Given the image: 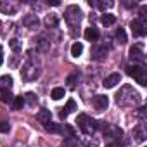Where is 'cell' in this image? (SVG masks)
I'll list each match as a JSON object with an SVG mask.
<instances>
[{
  "label": "cell",
  "instance_id": "obj_25",
  "mask_svg": "<svg viewBox=\"0 0 147 147\" xmlns=\"http://www.w3.org/2000/svg\"><path fill=\"white\" fill-rule=\"evenodd\" d=\"M45 26L47 28H57V24H59V19H57V16L55 14H49L47 18H45Z\"/></svg>",
  "mask_w": 147,
  "mask_h": 147
},
{
  "label": "cell",
  "instance_id": "obj_17",
  "mask_svg": "<svg viewBox=\"0 0 147 147\" xmlns=\"http://www.w3.org/2000/svg\"><path fill=\"white\" fill-rule=\"evenodd\" d=\"M133 138L137 142H144L145 140V131H144V125H137L133 128Z\"/></svg>",
  "mask_w": 147,
  "mask_h": 147
},
{
  "label": "cell",
  "instance_id": "obj_27",
  "mask_svg": "<svg viewBox=\"0 0 147 147\" xmlns=\"http://www.w3.org/2000/svg\"><path fill=\"white\" fill-rule=\"evenodd\" d=\"M64 95H66V90H64L62 87H55V88L52 90V94H50V97H52L54 100H61Z\"/></svg>",
  "mask_w": 147,
  "mask_h": 147
},
{
  "label": "cell",
  "instance_id": "obj_6",
  "mask_svg": "<svg viewBox=\"0 0 147 147\" xmlns=\"http://www.w3.org/2000/svg\"><path fill=\"white\" fill-rule=\"evenodd\" d=\"M130 59L133 61V64H145V54H144V45L142 43H135L130 49Z\"/></svg>",
  "mask_w": 147,
  "mask_h": 147
},
{
  "label": "cell",
  "instance_id": "obj_1",
  "mask_svg": "<svg viewBox=\"0 0 147 147\" xmlns=\"http://www.w3.org/2000/svg\"><path fill=\"white\" fill-rule=\"evenodd\" d=\"M116 102L121 107H131V106H138L140 104V95L138 92H135L131 87L125 85L121 87V90L116 94Z\"/></svg>",
  "mask_w": 147,
  "mask_h": 147
},
{
  "label": "cell",
  "instance_id": "obj_38",
  "mask_svg": "<svg viewBox=\"0 0 147 147\" xmlns=\"http://www.w3.org/2000/svg\"><path fill=\"white\" fill-rule=\"evenodd\" d=\"M2 61H4V49L0 47V66H2Z\"/></svg>",
  "mask_w": 147,
  "mask_h": 147
},
{
  "label": "cell",
  "instance_id": "obj_22",
  "mask_svg": "<svg viewBox=\"0 0 147 147\" xmlns=\"http://www.w3.org/2000/svg\"><path fill=\"white\" fill-rule=\"evenodd\" d=\"M78 80H80V73H78V71H75V73H71V75L67 76L66 83H67V87H69V88H75V87H76V83H78Z\"/></svg>",
  "mask_w": 147,
  "mask_h": 147
},
{
  "label": "cell",
  "instance_id": "obj_2",
  "mask_svg": "<svg viewBox=\"0 0 147 147\" xmlns=\"http://www.w3.org/2000/svg\"><path fill=\"white\" fill-rule=\"evenodd\" d=\"M76 125H78V128H80L85 135H94V133L97 131V128H99V123H97L92 116H88V114H78Z\"/></svg>",
  "mask_w": 147,
  "mask_h": 147
},
{
  "label": "cell",
  "instance_id": "obj_11",
  "mask_svg": "<svg viewBox=\"0 0 147 147\" xmlns=\"http://www.w3.org/2000/svg\"><path fill=\"white\" fill-rule=\"evenodd\" d=\"M94 106H95L99 111H106L107 106H109L107 95H95V97H94Z\"/></svg>",
  "mask_w": 147,
  "mask_h": 147
},
{
  "label": "cell",
  "instance_id": "obj_37",
  "mask_svg": "<svg viewBox=\"0 0 147 147\" xmlns=\"http://www.w3.org/2000/svg\"><path fill=\"white\" fill-rule=\"evenodd\" d=\"M106 147H119V142L116 140V142H111V144H107Z\"/></svg>",
  "mask_w": 147,
  "mask_h": 147
},
{
  "label": "cell",
  "instance_id": "obj_24",
  "mask_svg": "<svg viewBox=\"0 0 147 147\" xmlns=\"http://www.w3.org/2000/svg\"><path fill=\"white\" fill-rule=\"evenodd\" d=\"M50 111L49 109H42V111H38V114H36V118H38V121L42 123V125H45V123H49L50 121Z\"/></svg>",
  "mask_w": 147,
  "mask_h": 147
},
{
  "label": "cell",
  "instance_id": "obj_26",
  "mask_svg": "<svg viewBox=\"0 0 147 147\" xmlns=\"http://www.w3.org/2000/svg\"><path fill=\"white\" fill-rule=\"evenodd\" d=\"M114 36H116V42H118L119 45H125V43H126V33H125L123 28H118L116 33H114Z\"/></svg>",
  "mask_w": 147,
  "mask_h": 147
},
{
  "label": "cell",
  "instance_id": "obj_19",
  "mask_svg": "<svg viewBox=\"0 0 147 147\" xmlns=\"http://www.w3.org/2000/svg\"><path fill=\"white\" fill-rule=\"evenodd\" d=\"M43 126H45V130H47L49 133H62V125H59V123L49 121V123H45Z\"/></svg>",
  "mask_w": 147,
  "mask_h": 147
},
{
  "label": "cell",
  "instance_id": "obj_5",
  "mask_svg": "<svg viewBox=\"0 0 147 147\" xmlns=\"http://www.w3.org/2000/svg\"><path fill=\"white\" fill-rule=\"evenodd\" d=\"M38 76H40V67H38L35 62L28 61V62L23 66V69H21V78L26 80V82H33V80H36Z\"/></svg>",
  "mask_w": 147,
  "mask_h": 147
},
{
  "label": "cell",
  "instance_id": "obj_36",
  "mask_svg": "<svg viewBox=\"0 0 147 147\" xmlns=\"http://www.w3.org/2000/svg\"><path fill=\"white\" fill-rule=\"evenodd\" d=\"M49 5H54V7H59V5H61V2H59V0H49Z\"/></svg>",
  "mask_w": 147,
  "mask_h": 147
},
{
  "label": "cell",
  "instance_id": "obj_20",
  "mask_svg": "<svg viewBox=\"0 0 147 147\" xmlns=\"http://www.w3.org/2000/svg\"><path fill=\"white\" fill-rule=\"evenodd\" d=\"M12 76L11 75H4V76H0V90L2 88H7V90H11V87H12Z\"/></svg>",
  "mask_w": 147,
  "mask_h": 147
},
{
  "label": "cell",
  "instance_id": "obj_14",
  "mask_svg": "<svg viewBox=\"0 0 147 147\" xmlns=\"http://www.w3.org/2000/svg\"><path fill=\"white\" fill-rule=\"evenodd\" d=\"M35 42H36V50L38 52H47L50 49V40H47L45 36H38Z\"/></svg>",
  "mask_w": 147,
  "mask_h": 147
},
{
  "label": "cell",
  "instance_id": "obj_16",
  "mask_svg": "<svg viewBox=\"0 0 147 147\" xmlns=\"http://www.w3.org/2000/svg\"><path fill=\"white\" fill-rule=\"evenodd\" d=\"M107 52H109V49H107L106 45H100L99 49L94 50V59H95V61H102L104 57H107Z\"/></svg>",
  "mask_w": 147,
  "mask_h": 147
},
{
  "label": "cell",
  "instance_id": "obj_29",
  "mask_svg": "<svg viewBox=\"0 0 147 147\" xmlns=\"http://www.w3.org/2000/svg\"><path fill=\"white\" fill-rule=\"evenodd\" d=\"M23 106H24V97H23V95L14 97V100H12V107H14L16 111H19V109H23Z\"/></svg>",
  "mask_w": 147,
  "mask_h": 147
},
{
  "label": "cell",
  "instance_id": "obj_4",
  "mask_svg": "<svg viewBox=\"0 0 147 147\" xmlns=\"http://www.w3.org/2000/svg\"><path fill=\"white\" fill-rule=\"evenodd\" d=\"M82 18H83V12H82V9L78 5H69L66 9V12H64V19H66V23L71 28H75L76 24H80Z\"/></svg>",
  "mask_w": 147,
  "mask_h": 147
},
{
  "label": "cell",
  "instance_id": "obj_32",
  "mask_svg": "<svg viewBox=\"0 0 147 147\" xmlns=\"http://www.w3.org/2000/svg\"><path fill=\"white\" fill-rule=\"evenodd\" d=\"M30 104V106H35L36 104V95L33 94V92H28V94H24V104Z\"/></svg>",
  "mask_w": 147,
  "mask_h": 147
},
{
  "label": "cell",
  "instance_id": "obj_10",
  "mask_svg": "<svg viewBox=\"0 0 147 147\" xmlns=\"http://www.w3.org/2000/svg\"><path fill=\"white\" fill-rule=\"evenodd\" d=\"M118 83H121V75H119V73H113V75H109L107 78H104L102 87H104V88H113V87H116Z\"/></svg>",
  "mask_w": 147,
  "mask_h": 147
},
{
  "label": "cell",
  "instance_id": "obj_7",
  "mask_svg": "<svg viewBox=\"0 0 147 147\" xmlns=\"http://www.w3.org/2000/svg\"><path fill=\"white\" fill-rule=\"evenodd\" d=\"M130 28H131L133 36H145V35H147V24H145V21L133 19V21L130 23Z\"/></svg>",
  "mask_w": 147,
  "mask_h": 147
},
{
  "label": "cell",
  "instance_id": "obj_35",
  "mask_svg": "<svg viewBox=\"0 0 147 147\" xmlns=\"http://www.w3.org/2000/svg\"><path fill=\"white\" fill-rule=\"evenodd\" d=\"M137 114H138V118H140V119H145V107H140Z\"/></svg>",
  "mask_w": 147,
  "mask_h": 147
},
{
  "label": "cell",
  "instance_id": "obj_34",
  "mask_svg": "<svg viewBox=\"0 0 147 147\" xmlns=\"http://www.w3.org/2000/svg\"><path fill=\"white\" fill-rule=\"evenodd\" d=\"M11 130V125L7 121H0V133H7Z\"/></svg>",
  "mask_w": 147,
  "mask_h": 147
},
{
  "label": "cell",
  "instance_id": "obj_8",
  "mask_svg": "<svg viewBox=\"0 0 147 147\" xmlns=\"http://www.w3.org/2000/svg\"><path fill=\"white\" fill-rule=\"evenodd\" d=\"M104 135L109 137V138H121V137H123V130L118 128V126H114V125L106 123V125H104Z\"/></svg>",
  "mask_w": 147,
  "mask_h": 147
},
{
  "label": "cell",
  "instance_id": "obj_23",
  "mask_svg": "<svg viewBox=\"0 0 147 147\" xmlns=\"http://www.w3.org/2000/svg\"><path fill=\"white\" fill-rule=\"evenodd\" d=\"M83 54V43L82 42H75L71 45V55L73 57H80Z\"/></svg>",
  "mask_w": 147,
  "mask_h": 147
},
{
  "label": "cell",
  "instance_id": "obj_18",
  "mask_svg": "<svg viewBox=\"0 0 147 147\" xmlns=\"http://www.w3.org/2000/svg\"><path fill=\"white\" fill-rule=\"evenodd\" d=\"M0 100H2L4 104H12V100H14V95L11 94V90H7V88H2V90H0Z\"/></svg>",
  "mask_w": 147,
  "mask_h": 147
},
{
  "label": "cell",
  "instance_id": "obj_15",
  "mask_svg": "<svg viewBox=\"0 0 147 147\" xmlns=\"http://www.w3.org/2000/svg\"><path fill=\"white\" fill-rule=\"evenodd\" d=\"M99 36H100V33H99V30L95 26H90V28L85 30V38L88 42H95V40H99Z\"/></svg>",
  "mask_w": 147,
  "mask_h": 147
},
{
  "label": "cell",
  "instance_id": "obj_12",
  "mask_svg": "<svg viewBox=\"0 0 147 147\" xmlns=\"http://www.w3.org/2000/svg\"><path fill=\"white\" fill-rule=\"evenodd\" d=\"M73 111H76V102L73 100V99H69V100H67V104H66V107H62V109H61L59 118H61V119H66V118H67V114H69V113H73Z\"/></svg>",
  "mask_w": 147,
  "mask_h": 147
},
{
  "label": "cell",
  "instance_id": "obj_13",
  "mask_svg": "<svg viewBox=\"0 0 147 147\" xmlns=\"http://www.w3.org/2000/svg\"><path fill=\"white\" fill-rule=\"evenodd\" d=\"M0 11H2L4 14H16L18 5L12 4V2H7V0H4V2H0Z\"/></svg>",
  "mask_w": 147,
  "mask_h": 147
},
{
  "label": "cell",
  "instance_id": "obj_28",
  "mask_svg": "<svg viewBox=\"0 0 147 147\" xmlns=\"http://www.w3.org/2000/svg\"><path fill=\"white\" fill-rule=\"evenodd\" d=\"M62 133H66V135H67V137H64V138L76 137V131H75V128H73L71 125H62Z\"/></svg>",
  "mask_w": 147,
  "mask_h": 147
},
{
  "label": "cell",
  "instance_id": "obj_21",
  "mask_svg": "<svg viewBox=\"0 0 147 147\" xmlns=\"http://www.w3.org/2000/svg\"><path fill=\"white\" fill-rule=\"evenodd\" d=\"M100 23H102L106 28H107V26H113V24L116 23V16H114V14H107V12H106V14H102V16H100Z\"/></svg>",
  "mask_w": 147,
  "mask_h": 147
},
{
  "label": "cell",
  "instance_id": "obj_33",
  "mask_svg": "<svg viewBox=\"0 0 147 147\" xmlns=\"http://www.w3.org/2000/svg\"><path fill=\"white\" fill-rule=\"evenodd\" d=\"M9 45H11V49H12L14 52H21V43H19V40H18V38L9 40Z\"/></svg>",
  "mask_w": 147,
  "mask_h": 147
},
{
  "label": "cell",
  "instance_id": "obj_30",
  "mask_svg": "<svg viewBox=\"0 0 147 147\" xmlns=\"http://www.w3.org/2000/svg\"><path fill=\"white\" fill-rule=\"evenodd\" d=\"M90 5H95L97 9H100V11H106V9H109V7H113V2H102V0H100V2H88Z\"/></svg>",
  "mask_w": 147,
  "mask_h": 147
},
{
  "label": "cell",
  "instance_id": "obj_3",
  "mask_svg": "<svg viewBox=\"0 0 147 147\" xmlns=\"http://www.w3.org/2000/svg\"><path fill=\"white\" fill-rule=\"evenodd\" d=\"M126 75L131 76L138 85L145 87L147 85V69L140 64H128L126 66Z\"/></svg>",
  "mask_w": 147,
  "mask_h": 147
},
{
  "label": "cell",
  "instance_id": "obj_9",
  "mask_svg": "<svg viewBox=\"0 0 147 147\" xmlns=\"http://www.w3.org/2000/svg\"><path fill=\"white\" fill-rule=\"evenodd\" d=\"M23 24H24L28 30H36V28L40 26V19H38L36 14H26V16L23 18Z\"/></svg>",
  "mask_w": 147,
  "mask_h": 147
},
{
  "label": "cell",
  "instance_id": "obj_31",
  "mask_svg": "<svg viewBox=\"0 0 147 147\" xmlns=\"http://www.w3.org/2000/svg\"><path fill=\"white\" fill-rule=\"evenodd\" d=\"M62 147H78V138L76 137H71V138H64Z\"/></svg>",
  "mask_w": 147,
  "mask_h": 147
}]
</instances>
